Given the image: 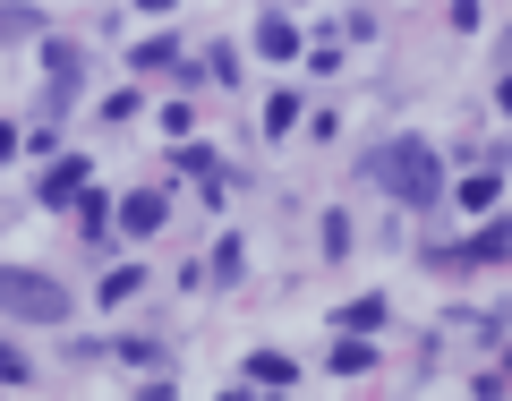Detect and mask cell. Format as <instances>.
Wrapping results in <instances>:
<instances>
[{
	"instance_id": "6da1fadb",
	"label": "cell",
	"mask_w": 512,
	"mask_h": 401,
	"mask_svg": "<svg viewBox=\"0 0 512 401\" xmlns=\"http://www.w3.org/2000/svg\"><path fill=\"white\" fill-rule=\"evenodd\" d=\"M367 171H376V180L393 188L402 205H436V197H444V163H436V146H419V137H402V146L376 154Z\"/></svg>"
},
{
	"instance_id": "7a4b0ae2",
	"label": "cell",
	"mask_w": 512,
	"mask_h": 401,
	"mask_svg": "<svg viewBox=\"0 0 512 401\" xmlns=\"http://www.w3.org/2000/svg\"><path fill=\"white\" fill-rule=\"evenodd\" d=\"M0 308L26 316V325H60V316H69V291L43 282V274H26V265H0Z\"/></svg>"
},
{
	"instance_id": "3957f363",
	"label": "cell",
	"mask_w": 512,
	"mask_h": 401,
	"mask_svg": "<svg viewBox=\"0 0 512 401\" xmlns=\"http://www.w3.org/2000/svg\"><path fill=\"white\" fill-rule=\"evenodd\" d=\"M69 103H77V52H69V43H52V86H43V111L60 120Z\"/></svg>"
},
{
	"instance_id": "277c9868",
	"label": "cell",
	"mask_w": 512,
	"mask_h": 401,
	"mask_svg": "<svg viewBox=\"0 0 512 401\" xmlns=\"http://www.w3.org/2000/svg\"><path fill=\"white\" fill-rule=\"evenodd\" d=\"M69 197H86V163H77V154L43 171V205H69Z\"/></svg>"
},
{
	"instance_id": "5b68a950",
	"label": "cell",
	"mask_w": 512,
	"mask_h": 401,
	"mask_svg": "<svg viewBox=\"0 0 512 401\" xmlns=\"http://www.w3.org/2000/svg\"><path fill=\"white\" fill-rule=\"evenodd\" d=\"M504 248H512V222H495V231H478L470 248H453V256H444V265H495V256H504Z\"/></svg>"
},
{
	"instance_id": "8992f818",
	"label": "cell",
	"mask_w": 512,
	"mask_h": 401,
	"mask_svg": "<svg viewBox=\"0 0 512 401\" xmlns=\"http://www.w3.org/2000/svg\"><path fill=\"white\" fill-rule=\"evenodd\" d=\"M120 222H128L137 239H146V231H163V222H171V205H163V197L146 188V197H128V205H120Z\"/></svg>"
},
{
	"instance_id": "52a82bcc",
	"label": "cell",
	"mask_w": 512,
	"mask_h": 401,
	"mask_svg": "<svg viewBox=\"0 0 512 401\" xmlns=\"http://www.w3.org/2000/svg\"><path fill=\"white\" fill-rule=\"evenodd\" d=\"M291 376H299V367L282 359V350H256V359H248V384H291Z\"/></svg>"
},
{
	"instance_id": "ba28073f",
	"label": "cell",
	"mask_w": 512,
	"mask_h": 401,
	"mask_svg": "<svg viewBox=\"0 0 512 401\" xmlns=\"http://www.w3.org/2000/svg\"><path fill=\"white\" fill-rule=\"evenodd\" d=\"M146 291V274H137V265H120V274H103V308H120V299H137Z\"/></svg>"
},
{
	"instance_id": "9c48e42d",
	"label": "cell",
	"mask_w": 512,
	"mask_h": 401,
	"mask_svg": "<svg viewBox=\"0 0 512 401\" xmlns=\"http://www.w3.org/2000/svg\"><path fill=\"white\" fill-rule=\"evenodd\" d=\"M342 325H350V333H367V325H384V299H376V291H367V299H350V308H342Z\"/></svg>"
},
{
	"instance_id": "30bf717a",
	"label": "cell",
	"mask_w": 512,
	"mask_h": 401,
	"mask_svg": "<svg viewBox=\"0 0 512 401\" xmlns=\"http://www.w3.org/2000/svg\"><path fill=\"white\" fill-rule=\"evenodd\" d=\"M256 52H265V60H282V52H291V26H282V18H265V26H256Z\"/></svg>"
},
{
	"instance_id": "8fae6325",
	"label": "cell",
	"mask_w": 512,
	"mask_h": 401,
	"mask_svg": "<svg viewBox=\"0 0 512 401\" xmlns=\"http://www.w3.org/2000/svg\"><path fill=\"white\" fill-rule=\"evenodd\" d=\"M367 359H376V350H367V342H359V333H350V342H342V350H333V367H342V376H359V367H367Z\"/></svg>"
},
{
	"instance_id": "7c38bea8",
	"label": "cell",
	"mask_w": 512,
	"mask_h": 401,
	"mask_svg": "<svg viewBox=\"0 0 512 401\" xmlns=\"http://www.w3.org/2000/svg\"><path fill=\"white\" fill-rule=\"evenodd\" d=\"M26 376H35V367H26L18 350H0V384H26Z\"/></svg>"
},
{
	"instance_id": "4fadbf2b",
	"label": "cell",
	"mask_w": 512,
	"mask_h": 401,
	"mask_svg": "<svg viewBox=\"0 0 512 401\" xmlns=\"http://www.w3.org/2000/svg\"><path fill=\"white\" fill-rule=\"evenodd\" d=\"M137 9H180V0H137Z\"/></svg>"
},
{
	"instance_id": "5bb4252c",
	"label": "cell",
	"mask_w": 512,
	"mask_h": 401,
	"mask_svg": "<svg viewBox=\"0 0 512 401\" xmlns=\"http://www.w3.org/2000/svg\"><path fill=\"white\" fill-rule=\"evenodd\" d=\"M504 69H512V35H504Z\"/></svg>"
},
{
	"instance_id": "9a60e30c",
	"label": "cell",
	"mask_w": 512,
	"mask_h": 401,
	"mask_svg": "<svg viewBox=\"0 0 512 401\" xmlns=\"http://www.w3.org/2000/svg\"><path fill=\"white\" fill-rule=\"evenodd\" d=\"M9 26H18V18H0V35H9Z\"/></svg>"
}]
</instances>
